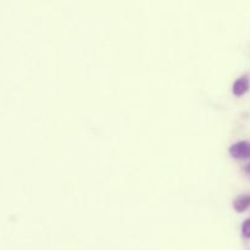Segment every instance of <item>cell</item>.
Segmentation results:
<instances>
[{
  "label": "cell",
  "mask_w": 250,
  "mask_h": 250,
  "mask_svg": "<svg viewBox=\"0 0 250 250\" xmlns=\"http://www.w3.org/2000/svg\"><path fill=\"white\" fill-rule=\"evenodd\" d=\"M250 87V81H249V77L247 75H243L241 76V77L237 78L236 81H234L233 83V87H232V90H233V93L236 95H243L244 93L248 92Z\"/></svg>",
  "instance_id": "2"
},
{
  "label": "cell",
  "mask_w": 250,
  "mask_h": 250,
  "mask_svg": "<svg viewBox=\"0 0 250 250\" xmlns=\"http://www.w3.org/2000/svg\"><path fill=\"white\" fill-rule=\"evenodd\" d=\"M229 154L236 159H249L250 158V142L238 141L232 144L229 149Z\"/></svg>",
  "instance_id": "1"
},
{
  "label": "cell",
  "mask_w": 250,
  "mask_h": 250,
  "mask_svg": "<svg viewBox=\"0 0 250 250\" xmlns=\"http://www.w3.org/2000/svg\"><path fill=\"white\" fill-rule=\"evenodd\" d=\"M242 236L246 238H250V217L244 220L242 224Z\"/></svg>",
  "instance_id": "4"
},
{
  "label": "cell",
  "mask_w": 250,
  "mask_h": 250,
  "mask_svg": "<svg viewBox=\"0 0 250 250\" xmlns=\"http://www.w3.org/2000/svg\"><path fill=\"white\" fill-rule=\"evenodd\" d=\"M248 170H249V171H250V165H249V167H248Z\"/></svg>",
  "instance_id": "5"
},
{
  "label": "cell",
  "mask_w": 250,
  "mask_h": 250,
  "mask_svg": "<svg viewBox=\"0 0 250 250\" xmlns=\"http://www.w3.org/2000/svg\"><path fill=\"white\" fill-rule=\"evenodd\" d=\"M250 207V195H241L234 202V208L238 211H244Z\"/></svg>",
  "instance_id": "3"
}]
</instances>
